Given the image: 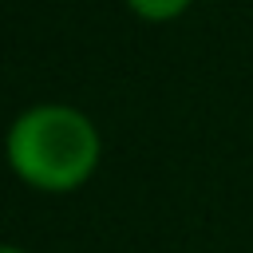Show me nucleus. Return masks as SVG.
<instances>
[{
  "instance_id": "nucleus-2",
  "label": "nucleus",
  "mask_w": 253,
  "mask_h": 253,
  "mask_svg": "<svg viewBox=\"0 0 253 253\" xmlns=\"http://www.w3.org/2000/svg\"><path fill=\"white\" fill-rule=\"evenodd\" d=\"M142 20H174L190 8V0H126Z\"/></svg>"
},
{
  "instance_id": "nucleus-3",
  "label": "nucleus",
  "mask_w": 253,
  "mask_h": 253,
  "mask_svg": "<svg viewBox=\"0 0 253 253\" xmlns=\"http://www.w3.org/2000/svg\"><path fill=\"white\" fill-rule=\"evenodd\" d=\"M0 253H24V249H16V245H0Z\"/></svg>"
},
{
  "instance_id": "nucleus-1",
  "label": "nucleus",
  "mask_w": 253,
  "mask_h": 253,
  "mask_svg": "<svg viewBox=\"0 0 253 253\" xmlns=\"http://www.w3.org/2000/svg\"><path fill=\"white\" fill-rule=\"evenodd\" d=\"M12 170L47 194L83 186L99 166V130L95 123L63 103H43L24 111L8 130Z\"/></svg>"
}]
</instances>
